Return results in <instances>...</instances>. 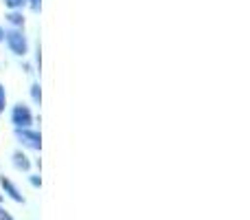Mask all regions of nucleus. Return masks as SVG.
I'll return each mask as SVG.
<instances>
[{"label": "nucleus", "instance_id": "nucleus-6", "mask_svg": "<svg viewBox=\"0 0 250 220\" xmlns=\"http://www.w3.org/2000/svg\"><path fill=\"white\" fill-rule=\"evenodd\" d=\"M7 20L11 22V24H16V26H20V24H24V16H22L20 11H11L7 16Z\"/></svg>", "mask_w": 250, "mask_h": 220}, {"label": "nucleus", "instance_id": "nucleus-11", "mask_svg": "<svg viewBox=\"0 0 250 220\" xmlns=\"http://www.w3.org/2000/svg\"><path fill=\"white\" fill-rule=\"evenodd\" d=\"M0 220H13L11 216H9L7 212H2V209H0Z\"/></svg>", "mask_w": 250, "mask_h": 220}, {"label": "nucleus", "instance_id": "nucleus-3", "mask_svg": "<svg viewBox=\"0 0 250 220\" xmlns=\"http://www.w3.org/2000/svg\"><path fill=\"white\" fill-rule=\"evenodd\" d=\"M18 139H20L22 146L31 147V150H40L42 147V137H40V132H35V130H16Z\"/></svg>", "mask_w": 250, "mask_h": 220}, {"label": "nucleus", "instance_id": "nucleus-7", "mask_svg": "<svg viewBox=\"0 0 250 220\" xmlns=\"http://www.w3.org/2000/svg\"><path fill=\"white\" fill-rule=\"evenodd\" d=\"M4 4H7L11 11H18V9H22L26 4V0H4Z\"/></svg>", "mask_w": 250, "mask_h": 220}, {"label": "nucleus", "instance_id": "nucleus-4", "mask_svg": "<svg viewBox=\"0 0 250 220\" xmlns=\"http://www.w3.org/2000/svg\"><path fill=\"white\" fill-rule=\"evenodd\" d=\"M2 187H4V192H7L9 196H11L13 200H18V203H20L22 200V196H20V192L16 190V185H13L11 181H9V178H2Z\"/></svg>", "mask_w": 250, "mask_h": 220}, {"label": "nucleus", "instance_id": "nucleus-5", "mask_svg": "<svg viewBox=\"0 0 250 220\" xmlns=\"http://www.w3.org/2000/svg\"><path fill=\"white\" fill-rule=\"evenodd\" d=\"M13 165H16L18 170H29L31 168V163H29V159H26L24 154H22V152H16V154H13Z\"/></svg>", "mask_w": 250, "mask_h": 220}, {"label": "nucleus", "instance_id": "nucleus-8", "mask_svg": "<svg viewBox=\"0 0 250 220\" xmlns=\"http://www.w3.org/2000/svg\"><path fill=\"white\" fill-rule=\"evenodd\" d=\"M31 97H33V101H38V104H40V99H42V91H40V84H33V86H31Z\"/></svg>", "mask_w": 250, "mask_h": 220}, {"label": "nucleus", "instance_id": "nucleus-10", "mask_svg": "<svg viewBox=\"0 0 250 220\" xmlns=\"http://www.w3.org/2000/svg\"><path fill=\"white\" fill-rule=\"evenodd\" d=\"M26 2L31 4V9H33V11H40V4H42V0H26Z\"/></svg>", "mask_w": 250, "mask_h": 220}, {"label": "nucleus", "instance_id": "nucleus-1", "mask_svg": "<svg viewBox=\"0 0 250 220\" xmlns=\"http://www.w3.org/2000/svg\"><path fill=\"white\" fill-rule=\"evenodd\" d=\"M4 40H7L11 53H16V55H26V51H29V44H26V38H24V33H22L20 29L4 31Z\"/></svg>", "mask_w": 250, "mask_h": 220}, {"label": "nucleus", "instance_id": "nucleus-2", "mask_svg": "<svg viewBox=\"0 0 250 220\" xmlns=\"http://www.w3.org/2000/svg\"><path fill=\"white\" fill-rule=\"evenodd\" d=\"M11 121H13V125H16V130H26L29 128V125L33 123V115H31L29 106L18 104L16 108H13V112H11Z\"/></svg>", "mask_w": 250, "mask_h": 220}, {"label": "nucleus", "instance_id": "nucleus-9", "mask_svg": "<svg viewBox=\"0 0 250 220\" xmlns=\"http://www.w3.org/2000/svg\"><path fill=\"white\" fill-rule=\"evenodd\" d=\"M7 108V93H4V86L0 84V112Z\"/></svg>", "mask_w": 250, "mask_h": 220}, {"label": "nucleus", "instance_id": "nucleus-12", "mask_svg": "<svg viewBox=\"0 0 250 220\" xmlns=\"http://www.w3.org/2000/svg\"><path fill=\"white\" fill-rule=\"evenodd\" d=\"M0 40H4V29L0 26Z\"/></svg>", "mask_w": 250, "mask_h": 220}, {"label": "nucleus", "instance_id": "nucleus-13", "mask_svg": "<svg viewBox=\"0 0 250 220\" xmlns=\"http://www.w3.org/2000/svg\"><path fill=\"white\" fill-rule=\"evenodd\" d=\"M0 198H2V194H0Z\"/></svg>", "mask_w": 250, "mask_h": 220}]
</instances>
